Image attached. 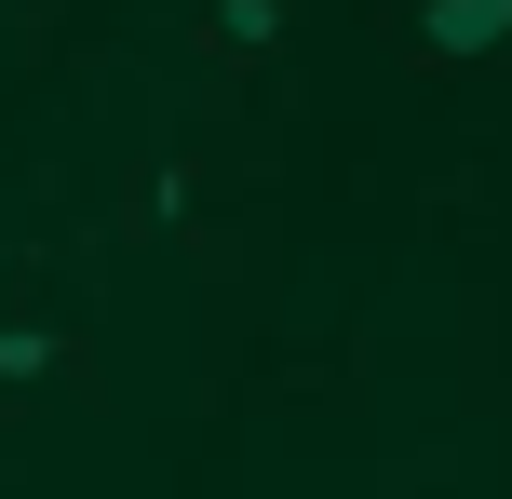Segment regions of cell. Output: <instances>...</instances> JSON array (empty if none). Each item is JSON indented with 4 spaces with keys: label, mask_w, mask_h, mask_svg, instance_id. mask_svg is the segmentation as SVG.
<instances>
[{
    "label": "cell",
    "mask_w": 512,
    "mask_h": 499,
    "mask_svg": "<svg viewBox=\"0 0 512 499\" xmlns=\"http://www.w3.org/2000/svg\"><path fill=\"white\" fill-rule=\"evenodd\" d=\"M499 41H512V0H418V54H445V68L499 54Z\"/></svg>",
    "instance_id": "cell-1"
},
{
    "label": "cell",
    "mask_w": 512,
    "mask_h": 499,
    "mask_svg": "<svg viewBox=\"0 0 512 499\" xmlns=\"http://www.w3.org/2000/svg\"><path fill=\"white\" fill-rule=\"evenodd\" d=\"M216 41L256 54V41H283V0H216Z\"/></svg>",
    "instance_id": "cell-2"
},
{
    "label": "cell",
    "mask_w": 512,
    "mask_h": 499,
    "mask_svg": "<svg viewBox=\"0 0 512 499\" xmlns=\"http://www.w3.org/2000/svg\"><path fill=\"white\" fill-rule=\"evenodd\" d=\"M0 378H54V338H41V324H0Z\"/></svg>",
    "instance_id": "cell-3"
}]
</instances>
